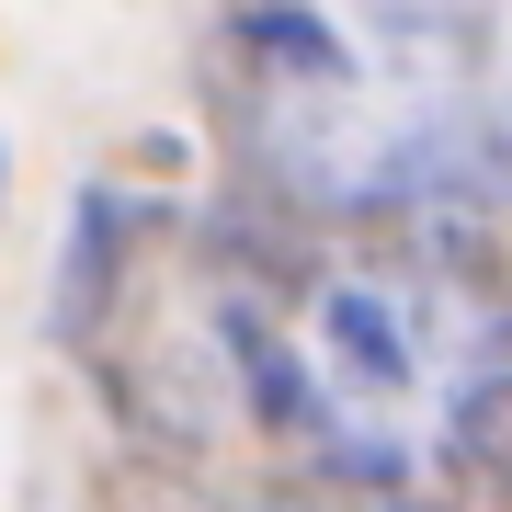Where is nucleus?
<instances>
[{
    "label": "nucleus",
    "mask_w": 512,
    "mask_h": 512,
    "mask_svg": "<svg viewBox=\"0 0 512 512\" xmlns=\"http://www.w3.org/2000/svg\"><path fill=\"white\" fill-rule=\"evenodd\" d=\"M103 399L137 421L160 456H205L217 444V399H194L183 376H171V353H137V365H103Z\"/></svg>",
    "instance_id": "f257e3e1"
},
{
    "label": "nucleus",
    "mask_w": 512,
    "mask_h": 512,
    "mask_svg": "<svg viewBox=\"0 0 512 512\" xmlns=\"http://www.w3.org/2000/svg\"><path fill=\"white\" fill-rule=\"evenodd\" d=\"M239 57H262V80H285V92H353V57H342V35H330L319 12H239V35H228Z\"/></svg>",
    "instance_id": "f03ea898"
},
{
    "label": "nucleus",
    "mask_w": 512,
    "mask_h": 512,
    "mask_svg": "<svg viewBox=\"0 0 512 512\" xmlns=\"http://www.w3.org/2000/svg\"><path fill=\"white\" fill-rule=\"evenodd\" d=\"M217 330L239 342V376H251V410L274 421V433H319V399H308V376H296V353L262 330L251 296H217Z\"/></svg>",
    "instance_id": "7ed1b4c3"
},
{
    "label": "nucleus",
    "mask_w": 512,
    "mask_h": 512,
    "mask_svg": "<svg viewBox=\"0 0 512 512\" xmlns=\"http://www.w3.org/2000/svg\"><path fill=\"white\" fill-rule=\"evenodd\" d=\"M205 251H228L239 274L274 285V296H308V285H319V251H308L285 217H262V205H217V217H205Z\"/></svg>",
    "instance_id": "20e7f679"
},
{
    "label": "nucleus",
    "mask_w": 512,
    "mask_h": 512,
    "mask_svg": "<svg viewBox=\"0 0 512 512\" xmlns=\"http://www.w3.org/2000/svg\"><path fill=\"white\" fill-rule=\"evenodd\" d=\"M114 262H126V217H114V194H80L69 285H57V330H69V342H92V330H103V285H114Z\"/></svg>",
    "instance_id": "39448f33"
},
{
    "label": "nucleus",
    "mask_w": 512,
    "mask_h": 512,
    "mask_svg": "<svg viewBox=\"0 0 512 512\" xmlns=\"http://www.w3.org/2000/svg\"><path fill=\"white\" fill-rule=\"evenodd\" d=\"M456 467L512 512V365L467 376V399H456Z\"/></svg>",
    "instance_id": "423d86ee"
}]
</instances>
